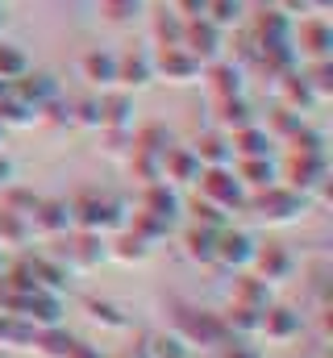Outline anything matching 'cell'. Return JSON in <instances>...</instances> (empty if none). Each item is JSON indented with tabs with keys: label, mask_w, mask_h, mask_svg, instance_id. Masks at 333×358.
I'll return each instance as SVG.
<instances>
[{
	"label": "cell",
	"mask_w": 333,
	"mask_h": 358,
	"mask_svg": "<svg viewBox=\"0 0 333 358\" xmlns=\"http://www.w3.org/2000/svg\"><path fill=\"white\" fill-rule=\"evenodd\" d=\"M146 358H192V350L175 334H150L146 338Z\"/></svg>",
	"instance_id": "cell-45"
},
{
	"label": "cell",
	"mask_w": 333,
	"mask_h": 358,
	"mask_svg": "<svg viewBox=\"0 0 333 358\" xmlns=\"http://www.w3.org/2000/svg\"><path fill=\"white\" fill-rule=\"evenodd\" d=\"M21 271H25V279L34 283V292H55V296H63V287H67V267L55 259V255H21L17 259Z\"/></svg>",
	"instance_id": "cell-17"
},
{
	"label": "cell",
	"mask_w": 333,
	"mask_h": 358,
	"mask_svg": "<svg viewBox=\"0 0 333 358\" xmlns=\"http://www.w3.org/2000/svg\"><path fill=\"white\" fill-rule=\"evenodd\" d=\"M187 213H192V225H204V229H225L229 225V217L221 208H213L208 200H200V196L187 200Z\"/></svg>",
	"instance_id": "cell-46"
},
{
	"label": "cell",
	"mask_w": 333,
	"mask_h": 358,
	"mask_svg": "<svg viewBox=\"0 0 333 358\" xmlns=\"http://www.w3.org/2000/svg\"><path fill=\"white\" fill-rule=\"evenodd\" d=\"M4 92H8V84H4V80H0V96H4Z\"/></svg>",
	"instance_id": "cell-56"
},
{
	"label": "cell",
	"mask_w": 333,
	"mask_h": 358,
	"mask_svg": "<svg viewBox=\"0 0 333 358\" xmlns=\"http://www.w3.org/2000/svg\"><path fill=\"white\" fill-rule=\"evenodd\" d=\"M204 4L208 0H171V13L183 17V21H192V17H204Z\"/></svg>",
	"instance_id": "cell-49"
},
{
	"label": "cell",
	"mask_w": 333,
	"mask_h": 358,
	"mask_svg": "<svg viewBox=\"0 0 333 358\" xmlns=\"http://www.w3.org/2000/svg\"><path fill=\"white\" fill-rule=\"evenodd\" d=\"M80 80L87 88H100V92H113L117 88V55L113 50H87L80 59Z\"/></svg>",
	"instance_id": "cell-20"
},
{
	"label": "cell",
	"mask_w": 333,
	"mask_h": 358,
	"mask_svg": "<svg viewBox=\"0 0 333 358\" xmlns=\"http://www.w3.org/2000/svg\"><path fill=\"white\" fill-rule=\"evenodd\" d=\"M283 146H288V155H309V159H325V134H321V129H313L309 121H304V125H300V129H296V134H292V138H288Z\"/></svg>",
	"instance_id": "cell-38"
},
{
	"label": "cell",
	"mask_w": 333,
	"mask_h": 358,
	"mask_svg": "<svg viewBox=\"0 0 333 358\" xmlns=\"http://www.w3.org/2000/svg\"><path fill=\"white\" fill-rule=\"evenodd\" d=\"M150 67H155V80L175 84V88H187V84H200V59H192L183 46H159L150 50Z\"/></svg>",
	"instance_id": "cell-7"
},
{
	"label": "cell",
	"mask_w": 333,
	"mask_h": 358,
	"mask_svg": "<svg viewBox=\"0 0 333 358\" xmlns=\"http://www.w3.org/2000/svg\"><path fill=\"white\" fill-rule=\"evenodd\" d=\"M0 21H4V17H0Z\"/></svg>",
	"instance_id": "cell-59"
},
{
	"label": "cell",
	"mask_w": 333,
	"mask_h": 358,
	"mask_svg": "<svg viewBox=\"0 0 333 358\" xmlns=\"http://www.w3.org/2000/svg\"><path fill=\"white\" fill-rule=\"evenodd\" d=\"M279 183L283 187H292V192H300V196H309L321 179L330 176V159H309V155H288L279 167Z\"/></svg>",
	"instance_id": "cell-13"
},
{
	"label": "cell",
	"mask_w": 333,
	"mask_h": 358,
	"mask_svg": "<svg viewBox=\"0 0 333 358\" xmlns=\"http://www.w3.org/2000/svg\"><path fill=\"white\" fill-rule=\"evenodd\" d=\"M221 321H225V334H229L234 342H250V338L258 334V313H254V308H242V304H229V308L221 313Z\"/></svg>",
	"instance_id": "cell-37"
},
{
	"label": "cell",
	"mask_w": 333,
	"mask_h": 358,
	"mask_svg": "<svg viewBox=\"0 0 333 358\" xmlns=\"http://www.w3.org/2000/svg\"><path fill=\"white\" fill-rule=\"evenodd\" d=\"M67 213H71V229H83V234H117L125 225V204L100 187H80L71 200H67Z\"/></svg>",
	"instance_id": "cell-1"
},
{
	"label": "cell",
	"mask_w": 333,
	"mask_h": 358,
	"mask_svg": "<svg viewBox=\"0 0 333 358\" xmlns=\"http://www.w3.org/2000/svg\"><path fill=\"white\" fill-rule=\"evenodd\" d=\"M187 150L196 155V163H200V167H229V163H234L229 138H225V134H217V129L196 134V138L187 142Z\"/></svg>",
	"instance_id": "cell-24"
},
{
	"label": "cell",
	"mask_w": 333,
	"mask_h": 358,
	"mask_svg": "<svg viewBox=\"0 0 333 358\" xmlns=\"http://www.w3.org/2000/svg\"><path fill=\"white\" fill-rule=\"evenodd\" d=\"M0 267H4V250H0Z\"/></svg>",
	"instance_id": "cell-57"
},
{
	"label": "cell",
	"mask_w": 333,
	"mask_h": 358,
	"mask_svg": "<svg viewBox=\"0 0 333 358\" xmlns=\"http://www.w3.org/2000/svg\"><path fill=\"white\" fill-rule=\"evenodd\" d=\"M129 146L134 150H150V155H163L166 146H171V134H166V125H134V134H129Z\"/></svg>",
	"instance_id": "cell-42"
},
{
	"label": "cell",
	"mask_w": 333,
	"mask_h": 358,
	"mask_svg": "<svg viewBox=\"0 0 333 358\" xmlns=\"http://www.w3.org/2000/svg\"><path fill=\"white\" fill-rule=\"evenodd\" d=\"M229 304H242V308L262 313V308L271 304V287H267L262 279H254L250 271H238L234 283H229Z\"/></svg>",
	"instance_id": "cell-28"
},
{
	"label": "cell",
	"mask_w": 333,
	"mask_h": 358,
	"mask_svg": "<svg viewBox=\"0 0 333 358\" xmlns=\"http://www.w3.org/2000/svg\"><path fill=\"white\" fill-rule=\"evenodd\" d=\"M4 138H8V129H0V150H4Z\"/></svg>",
	"instance_id": "cell-55"
},
{
	"label": "cell",
	"mask_w": 333,
	"mask_h": 358,
	"mask_svg": "<svg viewBox=\"0 0 333 358\" xmlns=\"http://www.w3.org/2000/svg\"><path fill=\"white\" fill-rule=\"evenodd\" d=\"M254 238H250L246 229H234V225H225V229H217V250H213V267H225V271H250V259H254Z\"/></svg>",
	"instance_id": "cell-12"
},
{
	"label": "cell",
	"mask_w": 333,
	"mask_h": 358,
	"mask_svg": "<svg viewBox=\"0 0 333 358\" xmlns=\"http://www.w3.org/2000/svg\"><path fill=\"white\" fill-rule=\"evenodd\" d=\"M300 76H304V84H309V92H313L317 104H325L333 96V63H309Z\"/></svg>",
	"instance_id": "cell-43"
},
{
	"label": "cell",
	"mask_w": 333,
	"mask_h": 358,
	"mask_svg": "<svg viewBox=\"0 0 333 358\" xmlns=\"http://www.w3.org/2000/svg\"><path fill=\"white\" fill-rule=\"evenodd\" d=\"M100 117H104V129H121L129 134L138 125V104H134V92H100Z\"/></svg>",
	"instance_id": "cell-19"
},
{
	"label": "cell",
	"mask_w": 333,
	"mask_h": 358,
	"mask_svg": "<svg viewBox=\"0 0 333 358\" xmlns=\"http://www.w3.org/2000/svg\"><path fill=\"white\" fill-rule=\"evenodd\" d=\"M29 225V238H42V242H59L63 234H71V213H67V200L59 196H38L34 213L25 217Z\"/></svg>",
	"instance_id": "cell-9"
},
{
	"label": "cell",
	"mask_w": 333,
	"mask_h": 358,
	"mask_svg": "<svg viewBox=\"0 0 333 358\" xmlns=\"http://www.w3.org/2000/svg\"><path fill=\"white\" fill-rule=\"evenodd\" d=\"M292 271H296V259H292V250H288V246H279V242L254 246V259H250V275H254V279H262L267 287H275V283L292 279Z\"/></svg>",
	"instance_id": "cell-14"
},
{
	"label": "cell",
	"mask_w": 333,
	"mask_h": 358,
	"mask_svg": "<svg viewBox=\"0 0 333 358\" xmlns=\"http://www.w3.org/2000/svg\"><path fill=\"white\" fill-rule=\"evenodd\" d=\"M271 8H283V13H292V8H300V0H267Z\"/></svg>",
	"instance_id": "cell-54"
},
{
	"label": "cell",
	"mask_w": 333,
	"mask_h": 358,
	"mask_svg": "<svg viewBox=\"0 0 333 358\" xmlns=\"http://www.w3.org/2000/svg\"><path fill=\"white\" fill-rule=\"evenodd\" d=\"M34 125H42L38 121V108H29L13 92H4L0 96V129H34Z\"/></svg>",
	"instance_id": "cell-31"
},
{
	"label": "cell",
	"mask_w": 333,
	"mask_h": 358,
	"mask_svg": "<svg viewBox=\"0 0 333 358\" xmlns=\"http://www.w3.org/2000/svg\"><path fill=\"white\" fill-rule=\"evenodd\" d=\"M200 88L213 100H229V96H246V67H238L234 59H213L200 67Z\"/></svg>",
	"instance_id": "cell-8"
},
{
	"label": "cell",
	"mask_w": 333,
	"mask_h": 358,
	"mask_svg": "<svg viewBox=\"0 0 333 358\" xmlns=\"http://www.w3.org/2000/svg\"><path fill=\"white\" fill-rule=\"evenodd\" d=\"M0 4H4V0H0Z\"/></svg>",
	"instance_id": "cell-58"
},
{
	"label": "cell",
	"mask_w": 333,
	"mask_h": 358,
	"mask_svg": "<svg viewBox=\"0 0 333 358\" xmlns=\"http://www.w3.org/2000/svg\"><path fill=\"white\" fill-rule=\"evenodd\" d=\"M221 358H258V350L250 342H225L221 346Z\"/></svg>",
	"instance_id": "cell-50"
},
{
	"label": "cell",
	"mask_w": 333,
	"mask_h": 358,
	"mask_svg": "<svg viewBox=\"0 0 333 358\" xmlns=\"http://www.w3.org/2000/svg\"><path fill=\"white\" fill-rule=\"evenodd\" d=\"M192 59H200V63H213V59H221V50H225V34L213 25V21H204V17H192V21H183V42H179Z\"/></svg>",
	"instance_id": "cell-15"
},
{
	"label": "cell",
	"mask_w": 333,
	"mask_h": 358,
	"mask_svg": "<svg viewBox=\"0 0 333 358\" xmlns=\"http://www.w3.org/2000/svg\"><path fill=\"white\" fill-rule=\"evenodd\" d=\"M271 138L262 134V125L254 121L246 129H238V134H229V150H234V159H271Z\"/></svg>",
	"instance_id": "cell-30"
},
{
	"label": "cell",
	"mask_w": 333,
	"mask_h": 358,
	"mask_svg": "<svg viewBox=\"0 0 333 358\" xmlns=\"http://www.w3.org/2000/svg\"><path fill=\"white\" fill-rule=\"evenodd\" d=\"M76 342H80V338H71L63 325H55V329H38V334H34V355L38 358H67Z\"/></svg>",
	"instance_id": "cell-33"
},
{
	"label": "cell",
	"mask_w": 333,
	"mask_h": 358,
	"mask_svg": "<svg viewBox=\"0 0 333 358\" xmlns=\"http://www.w3.org/2000/svg\"><path fill=\"white\" fill-rule=\"evenodd\" d=\"M150 42H155V50H159V46H179V42H183V17H175V13H155V17H150Z\"/></svg>",
	"instance_id": "cell-39"
},
{
	"label": "cell",
	"mask_w": 333,
	"mask_h": 358,
	"mask_svg": "<svg viewBox=\"0 0 333 358\" xmlns=\"http://www.w3.org/2000/svg\"><path fill=\"white\" fill-rule=\"evenodd\" d=\"M171 334L187 346V350H221L225 342H234L225 334V321L221 313L213 308H196V304H175V317H171Z\"/></svg>",
	"instance_id": "cell-2"
},
{
	"label": "cell",
	"mask_w": 333,
	"mask_h": 358,
	"mask_svg": "<svg viewBox=\"0 0 333 358\" xmlns=\"http://www.w3.org/2000/svg\"><path fill=\"white\" fill-rule=\"evenodd\" d=\"M67 358H104V355H100L96 346H87V342H76V346H71V355H67Z\"/></svg>",
	"instance_id": "cell-53"
},
{
	"label": "cell",
	"mask_w": 333,
	"mask_h": 358,
	"mask_svg": "<svg viewBox=\"0 0 333 358\" xmlns=\"http://www.w3.org/2000/svg\"><path fill=\"white\" fill-rule=\"evenodd\" d=\"M125 167H129V176L138 179L142 187H146V183H159V155H150V150H134V146H129Z\"/></svg>",
	"instance_id": "cell-44"
},
{
	"label": "cell",
	"mask_w": 333,
	"mask_h": 358,
	"mask_svg": "<svg viewBox=\"0 0 333 358\" xmlns=\"http://www.w3.org/2000/svg\"><path fill=\"white\" fill-rule=\"evenodd\" d=\"M300 8H304L309 17H325L333 8V0H300Z\"/></svg>",
	"instance_id": "cell-52"
},
{
	"label": "cell",
	"mask_w": 333,
	"mask_h": 358,
	"mask_svg": "<svg viewBox=\"0 0 333 358\" xmlns=\"http://www.w3.org/2000/svg\"><path fill=\"white\" fill-rule=\"evenodd\" d=\"M134 208H138V213H150V217H163V221H175V217L183 213L179 192L166 187V183H146V187H138Z\"/></svg>",
	"instance_id": "cell-21"
},
{
	"label": "cell",
	"mask_w": 333,
	"mask_h": 358,
	"mask_svg": "<svg viewBox=\"0 0 333 358\" xmlns=\"http://www.w3.org/2000/svg\"><path fill=\"white\" fill-rule=\"evenodd\" d=\"M246 34L250 42L262 50V46H288V34H292V17L283 13V8H271V4H262V8H254L246 17Z\"/></svg>",
	"instance_id": "cell-11"
},
{
	"label": "cell",
	"mask_w": 333,
	"mask_h": 358,
	"mask_svg": "<svg viewBox=\"0 0 333 358\" xmlns=\"http://www.w3.org/2000/svg\"><path fill=\"white\" fill-rule=\"evenodd\" d=\"M179 246H183V259L196 263V267H213V250H217V229H204V225H187L179 234Z\"/></svg>",
	"instance_id": "cell-27"
},
{
	"label": "cell",
	"mask_w": 333,
	"mask_h": 358,
	"mask_svg": "<svg viewBox=\"0 0 333 358\" xmlns=\"http://www.w3.org/2000/svg\"><path fill=\"white\" fill-rule=\"evenodd\" d=\"M55 259L67 267V275H87V271L100 267V263H108V255H104V238H100V234H83V229H71V234L59 238Z\"/></svg>",
	"instance_id": "cell-5"
},
{
	"label": "cell",
	"mask_w": 333,
	"mask_h": 358,
	"mask_svg": "<svg viewBox=\"0 0 333 358\" xmlns=\"http://www.w3.org/2000/svg\"><path fill=\"white\" fill-rule=\"evenodd\" d=\"M155 84V67H150V50H125L117 55V88L121 92H138Z\"/></svg>",
	"instance_id": "cell-22"
},
{
	"label": "cell",
	"mask_w": 333,
	"mask_h": 358,
	"mask_svg": "<svg viewBox=\"0 0 333 358\" xmlns=\"http://www.w3.org/2000/svg\"><path fill=\"white\" fill-rule=\"evenodd\" d=\"M150 250H155V246H146V242H142L138 234H129L125 225H121L117 234L104 238V255H108L113 263H121V267H138V263H146Z\"/></svg>",
	"instance_id": "cell-23"
},
{
	"label": "cell",
	"mask_w": 333,
	"mask_h": 358,
	"mask_svg": "<svg viewBox=\"0 0 333 358\" xmlns=\"http://www.w3.org/2000/svg\"><path fill=\"white\" fill-rule=\"evenodd\" d=\"M300 334H304V321H300L296 308L271 300V304L258 313V334H254V338H262L267 346H292Z\"/></svg>",
	"instance_id": "cell-10"
},
{
	"label": "cell",
	"mask_w": 333,
	"mask_h": 358,
	"mask_svg": "<svg viewBox=\"0 0 333 358\" xmlns=\"http://www.w3.org/2000/svg\"><path fill=\"white\" fill-rule=\"evenodd\" d=\"M83 313L100 325V329H113V334H121V329H129V317L113 304V300H96V296H87L83 300Z\"/></svg>",
	"instance_id": "cell-35"
},
{
	"label": "cell",
	"mask_w": 333,
	"mask_h": 358,
	"mask_svg": "<svg viewBox=\"0 0 333 358\" xmlns=\"http://www.w3.org/2000/svg\"><path fill=\"white\" fill-rule=\"evenodd\" d=\"M208 113H213V129L217 134H238V129H246V125H254L258 121V113L250 108L246 96H229V100H213L208 104Z\"/></svg>",
	"instance_id": "cell-18"
},
{
	"label": "cell",
	"mask_w": 333,
	"mask_h": 358,
	"mask_svg": "<svg viewBox=\"0 0 333 358\" xmlns=\"http://www.w3.org/2000/svg\"><path fill=\"white\" fill-rule=\"evenodd\" d=\"M196 196H200V200H208L213 208H221L225 217L246 208V192H242V183L234 179L229 167H204L200 179H196Z\"/></svg>",
	"instance_id": "cell-6"
},
{
	"label": "cell",
	"mask_w": 333,
	"mask_h": 358,
	"mask_svg": "<svg viewBox=\"0 0 333 358\" xmlns=\"http://www.w3.org/2000/svg\"><path fill=\"white\" fill-rule=\"evenodd\" d=\"M13 179H17V167H13V159H8V155L0 150V192H4V187H8Z\"/></svg>",
	"instance_id": "cell-51"
},
{
	"label": "cell",
	"mask_w": 333,
	"mask_h": 358,
	"mask_svg": "<svg viewBox=\"0 0 333 358\" xmlns=\"http://www.w3.org/2000/svg\"><path fill=\"white\" fill-rule=\"evenodd\" d=\"M258 125H262V134H267L271 142H279V146H283V142L304 125V117H300V113H292V108H283V104H275V108L267 113V121H258Z\"/></svg>",
	"instance_id": "cell-32"
},
{
	"label": "cell",
	"mask_w": 333,
	"mask_h": 358,
	"mask_svg": "<svg viewBox=\"0 0 333 358\" xmlns=\"http://www.w3.org/2000/svg\"><path fill=\"white\" fill-rule=\"evenodd\" d=\"M25 71H34V67H29V55H25L17 42H0V80H4V84H17Z\"/></svg>",
	"instance_id": "cell-41"
},
{
	"label": "cell",
	"mask_w": 333,
	"mask_h": 358,
	"mask_svg": "<svg viewBox=\"0 0 333 358\" xmlns=\"http://www.w3.org/2000/svg\"><path fill=\"white\" fill-rule=\"evenodd\" d=\"M8 92H13L17 100H25L29 108H42L46 100H55V96H59V84H55L50 76H42V71H25L17 84H8Z\"/></svg>",
	"instance_id": "cell-29"
},
{
	"label": "cell",
	"mask_w": 333,
	"mask_h": 358,
	"mask_svg": "<svg viewBox=\"0 0 333 358\" xmlns=\"http://www.w3.org/2000/svg\"><path fill=\"white\" fill-rule=\"evenodd\" d=\"M200 163H196V155L187 150V146H166L163 155H159V183L166 187H196V179H200Z\"/></svg>",
	"instance_id": "cell-16"
},
{
	"label": "cell",
	"mask_w": 333,
	"mask_h": 358,
	"mask_svg": "<svg viewBox=\"0 0 333 358\" xmlns=\"http://www.w3.org/2000/svg\"><path fill=\"white\" fill-rule=\"evenodd\" d=\"M125 229L129 234H138L146 246H155V242H163L166 234H171V221H163V217H150V213H125Z\"/></svg>",
	"instance_id": "cell-34"
},
{
	"label": "cell",
	"mask_w": 333,
	"mask_h": 358,
	"mask_svg": "<svg viewBox=\"0 0 333 358\" xmlns=\"http://www.w3.org/2000/svg\"><path fill=\"white\" fill-rule=\"evenodd\" d=\"M275 104H283V108H292V113H300V117H304L309 108H317V100H313V92H309V84H304L300 67L275 80Z\"/></svg>",
	"instance_id": "cell-26"
},
{
	"label": "cell",
	"mask_w": 333,
	"mask_h": 358,
	"mask_svg": "<svg viewBox=\"0 0 333 358\" xmlns=\"http://www.w3.org/2000/svg\"><path fill=\"white\" fill-rule=\"evenodd\" d=\"M309 208H313L309 196H300V192H292V187H283V183H271V187L246 196V213H254L262 225H275V229L296 225Z\"/></svg>",
	"instance_id": "cell-3"
},
{
	"label": "cell",
	"mask_w": 333,
	"mask_h": 358,
	"mask_svg": "<svg viewBox=\"0 0 333 358\" xmlns=\"http://www.w3.org/2000/svg\"><path fill=\"white\" fill-rule=\"evenodd\" d=\"M229 171H234V179L242 183V192H246V196L262 192V187H271V183H279V171H275V163H271V159H234V163H229Z\"/></svg>",
	"instance_id": "cell-25"
},
{
	"label": "cell",
	"mask_w": 333,
	"mask_h": 358,
	"mask_svg": "<svg viewBox=\"0 0 333 358\" xmlns=\"http://www.w3.org/2000/svg\"><path fill=\"white\" fill-rule=\"evenodd\" d=\"M0 204H4L8 213H17V217H29V213H34V204H38V196H34V192H25V187H17V183H8V187L0 192Z\"/></svg>",
	"instance_id": "cell-48"
},
{
	"label": "cell",
	"mask_w": 333,
	"mask_h": 358,
	"mask_svg": "<svg viewBox=\"0 0 333 358\" xmlns=\"http://www.w3.org/2000/svg\"><path fill=\"white\" fill-rule=\"evenodd\" d=\"M71 113H76V125H80V129H104V117H100V96L71 100Z\"/></svg>",
	"instance_id": "cell-47"
},
{
	"label": "cell",
	"mask_w": 333,
	"mask_h": 358,
	"mask_svg": "<svg viewBox=\"0 0 333 358\" xmlns=\"http://www.w3.org/2000/svg\"><path fill=\"white\" fill-rule=\"evenodd\" d=\"M34 238H29V225H25V217H17V213H8L4 204H0V250H25Z\"/></svg>",
	"instance_id": "cell-36"
},
{
	"label": "cell",
	"mask_w": 333,
	"mask_h": 358,
	"mask_svg": "<svg viewBox=\"0 0 333 358\" xmlns=\"http://www.w3.org/2000/svg\"><path fill=\"white\" fill-rule=\"evenodd\" d=\"M204 21H213L221 34L242 25V0H208L204 4Z\"/></svg>",
	"instance_id": "cell-40"
},
{
	"label": "cell",
	"mask_w": 333,
	"mask_h": 358,
	"mask_svg": "<svg viewBox=\"0 0 333 358\" xmlns=\"http://www.w3.org/2000/svg\"><path fill=\"white\" fill-rule=\"evenodd\" d=\"M288 46L296 55V63H330L333 59V25L330 17H300L292 21V34H288Z\"/></svg>",
	"instance_id": "cell-4"
}]
</instances>
